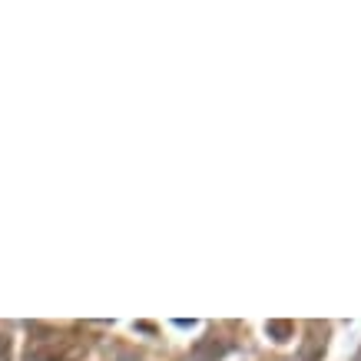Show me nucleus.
<instances>
[{
	"instance_id": "f257e3e1",
	"label": "nucleus",
	"mask_w": 361,
	"mask_h": 361,
	"mask_svg": "<svg viewBox=\"0 0 361 361\" xmlns=\"http://www.w3.org/2000/svg\"><path fill=\"white\" fill-rule=\"evenodd\" d=\"M87 355V341L77 331H33L23 361H80Z\"/></svg>"
},
{
	"instance_id": "f03ea898",
	"label": "nucleus",
	"mask_w": 361,
	"mask_h": 361,
	"mask_svg": "<svg viewBox=\"0 0 361 361\" xmlns=\"http://www.w3.org/2000/svg\"><path fill=\"white\" fill-rule=\"evenodd\" d=\"M269 335H272L275 341H288V335H292V322H269Z\"/></svg>"
},
{
	"instance_id": "7ed1b4c3",
	"label": "nucleus",
	"mask_w": 361,
	"mask_h": 361,
	"mask_svg": "<svg viewBox=\"0 0 361 361\" xmlns=\"http://www.w3.org/2000/svg\"><path fill=\"white\" fill-rule=\"evenodd\" d=\"M0 361H11V338H0Z\"/></svg>"
},
{
	"instance_id": "20e7f679",
	"label": "nucleus",
	"mask_w": 361,
	"mask_h": 361,
	"mask_svg": "<svg viewBox=\"0 0 361 361\" xmlns=\"http://www.w3.org/2000/svg\"><path fill=\"white\" fill-rule=\"evenodd\" d=\"M358 361H361V351H358Z\"/></svg>"
}]
</instances>
